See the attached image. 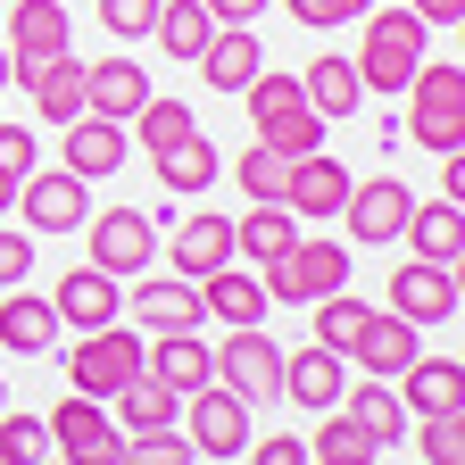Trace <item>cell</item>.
Returning a JSON list of instances; mask_svg holds the SVG:
<instances>
[{
  "label": "cell",
  "instance_id": "1",
  "mask_svg": "<svg viewBox=\"0 0 465 465\" xmlns=\"http://www.w3.org/2000/svg\"><path fill=\"white\" fill-rule=\"evenodd\" d=\"M424 17L416 9H366V34H358V58H349V67H358V84L366 92H407V75L424 67Z\"/></svg>",
  "mask_w": 465,
  "mask_h": 465
},
{
  "label": "cell",
  "instance_id": "2",
  "mask_svg": "<svg viewBox=\"0 0 465 465\" xmlns=\"http://www.w3.org/2000/svg\"><path fill=\"white\" fill-rule=\"evenodd\" d=\"M407 142H424L432 158L465 150V67L449 58V67H424L407 75Z\"/></svg>",
  "mask_w": 465,
  "mask_h": 465
},
{
  "label": "cell",
  "instance_id": "3",
  "mask_svg": "<svg viewBox=\"0 0 465 465\" xmlns=\"http://www.w3.org/2000/svg\"><path fill=\"white\" fill-rule=\"evenodd\" d=\"M242 92H250V125H258V142H274V150H291V158H308V150L324 142V116L308 108L300 75H266V67H258Z\"/></svg>",
  "mask_w": 465,
  "mask_h": 465
},
{
  "label": "cell",
  "instance_id": "4",
  "mask_svg": "<svg viewBox=\"0 0 465 465\" xmlns=\"http://www.w3.org/2000/svg\"><path fill=\"white\" fill-rule=\"evenodd\" d=\"M332 291H349V242H291L274 266H266V300H282V308H316V300H332Z\"/></svg>",
  "mask_w": 465,
  "mask_h": 465
},
{
  "label": "cell",
  "instance_id": "5",
  "mask_svg": "<svg viewBox=\"0 0 465 465\" xmlns=\"http://www.w3.org/2000/svg\"><path fill=\"white\" fill-rule=\"evenodd\" d=\"M142 332H125V324H100V332H84L75 349H67V391H84V399H116L134 374H142Z\"/></svg>",
  "mask_w": 465,
  "mask_h": 465
},
{
  "label": "cell",
  "instance_id": "6",
  "mask_svg": "<svg viewBox=\"0 0 465 465\" xmlns=\"http://www.w3.org/2000/svg\"><path fill=\"white\" fill-rule=\"evenodd\" d=\"M42 424H50V449L67 457V465H116V457H125V432H116V424H108V407L84 399V391H67Z\"/></svg>",
  "mask_w": 465,
  "mask_h": 465
},
{
  "label": "cell",
  "instance_id": "7",
  "mask_svg": "<svg viewBox=\"0 0 465 465\" xmlns=\"http://www.w3.org/2000/svg\"><path fill=\"white\" fill-rule=\"evenodd\" d=\"M216 382L250 407H274L282 399V341H266L258 324H242L232 341H216Z\"/></svg>",
  "mask_w": 465,
  "mask_h": 465
},
{
  "label": "cell",
  "instance_id": "8",
  "mask_svg": "<svg viewBox=\"0 0 465 465\" xmlns=\"http://www.w3.org/2000/svg\"><path fill=\"white\" fill-rule=\"evenodd\" d=\"M84 242H92L100 274H150L158 224H150V208H100V216H84Z\"/></svg>",
  "mask_w": 465,
  "mask_h": 465
},
{
  "label": "cell",
  "instance_id": "9",
  "mask_svg": "<svg viewBox=\"0 0 465 465\" xmlns=\"http://www.w3.org/2000/svg\"><path fill=\"white\" fill-rule=\"evenodd\" d=\"M9 208L25 216V232H84V216H92L84 174H67V166H34V174H17V200H9Z\"/></svg>",
  "mask_w": 465,
  "mask_h": 465
},
{
  "label": "cell",
  "instance_id": "10",
  "mask_svg": "<svg viewBox=\"0 0 465 465\" xmlns=\"http://www.w3.org/2000/svg\"><path fill=\"white\" fill-rule=\"evenodd\" d=\"M183 440H192V457H242L250 449V399H232L224 382H200L183 399Z\"/></svg>",
  "mask_w": 465,
  "mask_h": 465
},
{
  "label": "cell",
  "instance_id": "11",
  "mask_svg": "<svg viewBox=\"0 0 465 465\" xmlns=\"http://www.w3.org/2000/svg\"><path fill=\"white\" fill-rule=\"evenodd\" d=\"M457 300H465V282H457V266H432V258H407L399 274H391V316H407V324H449L457 316Z\"/></svg>",
  "mask_w": 465,
  "mask_h": 465
},
{
  "label": "cell",
  "instance_id": "12",
  "mask_svg": "<svg viewBox=\"0 0 465 465\" xmlns=\"http://www.w3.org/2000/svg\"><path fill=\"white\" fill-rule=\"evenodd\" d=\"M407 208H416V192L399 183V174H366V183H349V200H341V216H349V242H399V224H407Z\"/></svg>",
  "mask_w": 465,
  "mask_h": 465
},
{
  "label": "cell",
  "instance_id": "13",
  "mask_svg": "<svg viewBox=\"0 0 465 465\" xmlns=\"http://www.w3.org/2000/svg\"><path fill=\"white\" fill-rule=\"evenodd\" d=\"M134 324L142 332H200L208 324L200 282L192 274H134Z\"/></svg>",
  "mask_w": 465,
  "mask_h": 465
},
{
  "label": "cell",
  "instance_id": "14",
  "mask_svg": "<svg viewBox=\"0 0 465 465\" xmlns=\"http://www.w3.org/2000/svg\"><path fill=\"white\" fill-rule=\"evenodd\" d=\"M341 391H349V358L341 349H324V341H308V349H282V399L291 407H341Z\"/></svg>",
  "mask_w": 465,
  "mask_h": 465
},
{
  "label": "cell",
  "instance_id": "15",
  "mask_svg": "<svg viewBox=\"0 0 465 465\" xmlns=\"http://www.w3.org/2000/svg\"><path fill=\"white\" fill-rule=\"evenodd\" d=\"M349 183H358V174H349L332 150H308V158H291V183H282V208L291 216H341V200H349Z\"/></svg>",
  "mask_w": 465,
  "mask_h": 465
},
{
  "label": "cell",
  "instance_id": "16",
  "mask_svg": "<svg viewBox=\"0 0 465 465\" xmlns=\"http://www.w3.org/2000/svg\"><path fill=\"white\" fill-rule=\"evenodd\" d=\"M399 407L407 416H457V399H465V366L457 358H432V349H416V358L399 366Z\"/></svg>",
  "mask_w": 465,
  "mask_h": 465
},
{
  "label": "cell",
  "instance_id": "17",
  "mask_svg": "<svg viewBox=\"0 0 465 465\" xmlns=\"http://www.w3.org/2000/svg\"><path fill=\"white\" fill-rule=\"evenodd\" d=\"M142 374H150V382H166L174 399H192L200 382H216V349H208V341H192V332H150Z\"/></svg>",
  "mask_w": 465,
  "mask_h": 465
},
{
  "label": "cell",
  "instance_id": "18",
  "mask_svg": "<svg viewBox=\"0 0 465 465\" xmlns=\"http://www.w3.org/2000/svg\"><path fill=\"white\" fill-rule=\"evenodd\" d=\"M125 125H108V116H75V125H58V166L84 174V183H100V174L125 166Z\"/></svg>",
  "mask_w": 465,
  "mask_h": 465
},
{
  "label": "cell",
  "instance_id": "19",
  "mask_svg": "<svg viewBox=\"0 0 465 465\" xmlns=\"http://www.w3.org/2000/svg\"><path fill=\"white\" fill-rule=\"evenodd\" d=\"M166 266L174 274H216V266H232V216H216V208H192L183 224H174V242H166Z\"/></svg>",
  "mask_w": 465,
  "mask_h": 465
},
{
  "label": "cell",
  "instance_id": "20",
  "mask_svg": "<svg viewBox=\"0 0 465 465\" xmlns=\"http://www.w3.org/2000/svg\"><path fill=\"white\" fill-rule=\"evenodd\" d=\"M9 84H25V92H34V108L50 116V125H75V116H84V58H75V50L34 58V67H17Z\"/></svg>",
  "mask_w": 465,
  "mask_h": 465
},
{
  "label": "cell",
  "instance_id": "21",
  "mask_svg": "<svg viewBox=\"0 0 465 465\" xmlns=\"http://www.w3.org/2000/svg\"><path fill=\"white\" fill-rule=\"evenodd\" d=\"M50 316H58V324H75V332L116 324V274H100V266L58 274V282H50Z\"/></svg>",
  "mask_w": 465,
  "mask_h": 465
},
{
  "label": "cell",
  "instance_id": "22",
  "mask_svg": "<svg viewBox=\"0 0 465 465\" xmlns=\"http://www.w3.org/2000/svg\"><path fill=\"white\" fill-rule=\"evenodd\" d=\"M150 100V75L134 58H100L84 67V116H108V125H134V108Z\"/></svg>",
  "mask_w": 465,
  "mask_h": 465
},
{
  "label": "cell",
  "instance_id": "23",
  "mask_svg": "<svg viewBox=\"0 0 465 465\" xmlns=\"http://www.w3.org/2000/svg\"><path fill=\"white\" fill-rule=\"evenodd\" d=\"M300 242V216H291L282 200H250V216H232V258H250L258 274Z\"/></svg>",
  "mask_w": 465,
  "mask_h": 465
},
{
  "label": "cell",
  "instance_id": "24",
  "mask_svg": "<svg viewBox=\"0 0 465 465\" xmlns=\"http://www.w3.org/2000/svg\"><path fill=\"white\" fill-rule=\"evenodd\" d=\"M67 50V9L58 0H17L9 9V75L34 67V58H58Z\"/></svg>",
  "mask_w": 465,
  "mask_h": 465
},
{
  "label": "cell",
  "instance_id": "25",
  "mask_svg": "<svg viewBox=\"0 0 465 465\" xmlns=\"http://www.w3.org/2000/svg\"><path fill=\"white\" fill-rule=\"evenodd\" d=\"M192 67H200L216 92H242V84L266 67V50H258V25H216V34H208V50L192 58Z\"/></svg>",
  "mask_w": 465,
  "mask_h": 465
},
{
  "label": "cell",
  "instance_id": "26",
  "mask_svg": "<svg viewBox=\"0 0 465 465\" xmlns=\"http://www.w3.org/2000/svg\"><path fill=\"white\" fill-rule=\"evenodd\" d=\"M200 308L224 324V332H242V324H266V282L258 274H232V266H216V274H200Z\"/></svg>",
  "mask_w": 465,
  "mask_h": 465
},
{
  "label": "cell",
  "instance_id": "27",
  "mask_svg": "<svg viewBox=\"0 0 465 465\" xmlns=\"http://www.w3.org/2000/svg\"><path fill=\"white\" fill-rule=\"evenodd\" d=\"M58 341V316H50V300L42 291H0V349H17V358H42V349Z\"/></svg>",
  "mask_w": 465,
  "mask_h": 465
},
{
  "label": "cell",
  "instance_id": "28",
  "mask_svg": "<svg viewBox=\"0 0 465 465\" xmlns=\"http://www.w3.org/2000/svg\"><path fill=\"white\" fill-rule=\"evenodd\" d=\"M300 92H308V108L324 116V125H341V116H358V108H366V84H358V67H349L341 50L316 58V67L300 75Z\"/></svg>",
  "mask_w": 465,
  "mask_h": 465
},
{
  "label": "cell",
  "instance_id": "29",
  "mask_svg": "<svg viewBox=\"0 0 465 465\" xmlns=\"http://www.w3.org/2000/svg\"><path fill=\"white\" fill-rule=\"evenodd\" d=\"M416 349H424V341H416V324H407V316H382V308H374V316H366V332H358V349H349V358H358L366 374H382V382H399V366L416 358Z\"/></svg>",
  "mask_w": 465,
  "mask_h": 465
},
{
  "label": "cell",
  "instance_id": "30",
  "mask_svg": "<svg viewBox=\"0 0 465 465\" xmlns=\"http://www.w3.org/2000/svg\"><path fill=\"white\" fill-rule=\"evenodd\" d=\"M407 242H416V258H432V266H457L465 258V216H457V200H416V208H407Z\"/></svg>",
  "mask_w": 465,
  "mask_h": 465
},
{
  "label": "cell",
  "instance_id": "31",
  "mask_svg": "<svg viewBox=\"0 0 465 465\" xmlns=\"http://www.w3.org/2000/svg\"><path fill=\"white\" fill-rule=\"evenodd\" d=\"M341 407H349V416H358V424L374 432V449L407 440V424H416V416H407V407H399V391H391L382 374H366V382H349V391H341Z\"/></svg>",
  "mask_w": 465,
  "mask_h": 465
},
{
  "label": "cell",
  "instance_id": "32",
  "mask_svg": "<svg viewBox=\"0 0 465 465\" xmlns=\"http://www.w3.org/2000/svg\"><path fill=\"white\" fill-rule=\"evenodd\" d=\"M108 407H116V432H166V424H183V399H174L166 382H150V374H134Z\"/></svg>",
  "mask_w": 465,
  "mask_h": 465
},
{
  "label": "cell",
  "instance_id": "33",
  "mask_svg": "<svg viewBox=\"0 0 465 465\" xmlns=\"http://www.w3.org/2000/svg\"><path fill=\"white\" fill-rule=\"evenodd\" d=\"M150 166H158V183H166L174 200H200V192L216 183V150H208L200 134H183V142H166V150H150Z\"/></svg>",
  "mask_w": 465,
  "mask_h": 465
},
{
  "label": "cell",
  "instance_id": "34",
  "mask_svg": "<svg viewBox=\"0 0 465 465\" xmlns=\"http://www.w3.org/2000/svg\"><path fill=\"white\" fill-rule=\"evenodd\" d=\"M208 34H216V17L200 9V0H158L150 42H158L166 58H200V50H208Z\"/></svg>",
  "mask_w": 465,
  "mask_h": 465
},
{
  "label": "cell",
  "instance_id": "35",
  "mask_svg": "<svg viewBox=\"0 0 465 465\" xmlns=\"http://www.w3.org/2000/svg\"><path fill=\"white\" fill-rule=\"evenodd\" d=\"M183 134H200V116H192L183 100H158V92H150V100L134 108V142H142V150H166V142H183Z\"/></svg>",
  "mask_w": 465,
  "mask_h": 465
},
{
  "label": "cell",
  "instance_id": "36",
  "mask_svg": "<svg viewBox=\"0 0 465 465\" xmlns=\"http://www.w3.org/2000/svg\"><path fill=\"white\" fill-rule=\"evenodd\" d=\"M232 174H242V200H282V183H291V150H274V142H250Z\"/></svg>",
  "mask_w": 465,
  "mask_h": 465
},
{
  "label": "cell",
  "instance_id": "37",
  "mask_svg": "<svg viewBox=\"0 0 465 465\" xmlns=\"http://www.w3.org/2000/svg\"><path fill=\"white\" fill-rule=\"evenodd\" d=\"M366 316H374L366 300H349V291H332V300H316V341L349 358V349H358V332H366Z\"/></svg>",
  "mask_w": 465,
  "mask_h": 465
},
{
  "label": "cell",
  "instance_id": "38",
  "mask_svg": "<svg viewBox=\"0 0 465 465\" xmlns=\"http://www.w3.org/2000/svg\"><path fill=\"white\" fill-rule=\"evenodd\" d=\"M316 457H382V449H374V432L349 416V407H324L316 416Z\"/></svg>",
  "mask_w": 465,
  "mask_h": 465
},
{
  "label": "cell",
  "instance_id": "39",
  "mask_svg": "<svg viewBox=\"0 0 465 465\" xmlns=\"http://www.w3.org/2000/svg\"><path fill=\"white\" fill-rule=\"evenodd\" d=\"M116 465H192V440L183 424H166V432H125V457Z\"/></svg>",
  "mask_w": 465,
  "mask_h": 465
},
{
  "label": "cell",
  "instance_id": "40",
  "mask_svg": "<svg viewBox=\"0 0 465 465\" xmlns=\"http://www.w3.org/2000/svg\"><path fill=\"white\" fill-rule=\"evenodd\" d=\"M416 449H424V465H465V424L457 416H424L416 424Z\"/></svg>",
  "mask_w": 465,
  "mask_h": 465
},
{
  "label": "cell",
  "instance_id": "41",
  "mask_svg": "<svg viewBox=\"0 0 465 465\" xmlns=\"http://www.w3.org/2000/svg\"><path fill=\"white\" fill-rule=\"evenodd\" d=\"M0 440H9L17 465H42V457H50V424H42V416H9V407H0Z\"/></svg>",
  "mask_w": 465,
  "mask_h": 465
},
{
  "label": "cell",
  "instance_id": "42",
  "mask_svg": "<svg viewBox=\"0 0 465 465\" xmlns=\"http://www.w3.org/2000/svg\"><path fill=\"white\" fill-rule=\"evenodd\" d=\"M100 25H108L116 42H150V25H158V0H100Z\"/></svg>",
  "mask_w": 465,
  "mask_h": 465
},
{
  "label": "cell",
  "instance_id": "43",
  "mask_svg": "<svg viewBox=\"0 0 465 465\" xmlns=\"http://www.w3.org/2000/svg\"><path fill=\"white\" fill-rule=\"evenodd\" d=\"M34 166H42V142H34V125H9V116H0V174L17 183V174H34Z\"/></svg>",
  "mask_w": 465,
  "mask_h": 465
},
{
  "label": "cell",
  "instance_id": "44",
  "mask_svg": "<svg viewBox=\"0 0 465 465\" xmlns=\"http://www.w3.org/2000/svg\"><path fill=\"white\" fill-rule=\"evenodd\" d=\"M282 9H291V17H300V25L316 34V25H349V17H366L374 0H282Z\"/></svg>",
  "mask_w": 465,
  "mask_h": 465
},
{
  "label": "cell",
  "instance_id": "45",
  "mask_svg": "<svg viewBox=\"0 0 465 465\" xmlns=\"http://www.w3.org/2000/svg\"><path fill=\"white\" fill-rule=\"evenodd\" d=\"M34 274V232H9V224H0V291H17Z\"/></svg>",
  "mask_w": 465,
  "mask_h": 465
},
{
  "label": "cell",
  "instance_id": "46",
  "mask_svg": "<svg viewBox=\"0 0 465 465\" xmlns=\"http://www.w3.org/2000/svg\"><path fill=\"white\" fill-rule=\"evenodd\" d=\"M250 465H308V440L274 432V440H258V449H250Z\"/></svg>",
  "mask_w": 465,
  "mask_h": 465
},
{
  "label": "cell",
  "instance_id": "47",
  "mask_svg": "<svg viewBox=\"0 0 465 465\" xmlns=\"http://www.w3.org/2000/svg\"><path fill=\"white\" fill-rule=\"evenodd\" d=\"M200 9H208L216 25H258V9H266V0H200Z\"/></svg>",
  "mask_w": 465,
  "mask_h": 465
},
{
  "label": "cell",
  "instance_id": "48",
  "mask_svg": "<svg viewBox=\"0 0 465 465\" xmlns=\"http://www.w3.org/2000/svg\"><path fill=\"white\" fill-rule=\"evenodd\" d=\"M407 9H416L424 25H457V17H465V0H407Z\"/></svg>",
  "mask_w": 465,
  "mask_h": 465
},
{
  "label": "cell",
  "instance_id": "49",
  "mask_svg": "<svg viewBox=\"0 0 465 465\" xmlns=\"http://www.w3.org/2000/svg\"><path fill=\"white\" fill-rule=\"evenodd\" d=\"M316 465H382V457H316Z\"/></svg>",
  "mask_w": 465,
  "mask_h": 465
},
{
  "label": "cell",
  "instance_id": "50",
  "mask_svg": "<svg viewBox=\"0 0 465 465\" xmlns=\"http://www.w3.org/2000/svg\"><path fill=\"white\" fill-rule=\"evenodd\" d=\"M9 200H17V183H9V174H0V216H9Z\"/></svg>",
  "mask_w": 465,
  "mask_h": 465
},
{
  "label": "cell",
  "instance_id": "51",
  "mask_svg": "<svg viewBox=\"0 0 465 465\" xmlns=\"http://www.w3.org/2000/svg\"><path fill=\"white\" fill-rule=\"evenodd\" d=\"M0 100H9V50H0Z\"/></svg>",
  "mask_w": 465,
  "mask_h": 465
},
{
  "label": "cell",
  "instance_id": "52",
  "mask_svg": "<svg viewBox=\"0 0 465 465\" xmlns=\"http://www.w3.org/2000/svg\"><path fill=\"white\" fill-rule=\"evenodd\" d=\"M0 465H17V457H9V440H0Z\"/></svg>",
  "mask_w": 465,
  "mask_h": 465
},
{
  "label": "cell",
  "instance_id": "53",
  "mask_svg": "<svg viewBox=\"0 0 465 465\" xmlns=\"http://www.w3.org/2000/svg\"><path fill=\"white\" fill-rule=\"evenodd\" d=\"M42 465H67V457H58V449H50V457H42Z\"/></svg>",
  "mask_w": 465,
  "mask_h": 465
},
{
  "label": "cell",
  "instance_id": "54",
  "mask_svg": "<svg viewBox=\"0 0 465 465\" xmlns=\"http://www.w3.org/2000/svg\"><path fill=\"white\" fill-rule=\"evenodd\" d=\"M0 407H9V382H0Z\"/></svg>",
  "mask_w": 465,
  "mask_h": 465
}]
</instances>
